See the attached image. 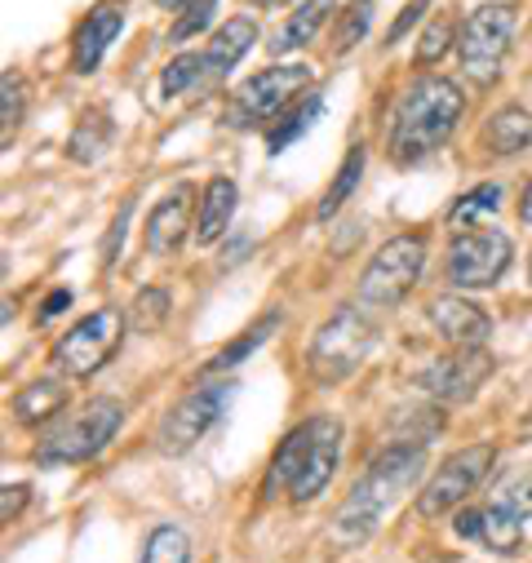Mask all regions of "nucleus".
Returning a JSON list of instances; mask_svg holds the SVG:
<instances>
[{"label": "nucleus", "instance_id": "nucleus-1", "mask_svg": "<svg viewBox=\"0 0 532 563\" xmlns=\"http://www.w3.org/2000/svg\"><path fill=\"white\" fill-rule=\"evenodd\" d=\"M426 471V449H386L377 453V462H368V471L355 479V488L346 493V501L333 515V545L337 550H355L364 545L377 523L386 519V510L418 488Z\"/></svg>", "mask_w": 532, "mask_h": 563}, {"label": "nucleus", "instance_id": "nucleus-2", "mask_svg": "<svg viewBox=\"0 0 532 563\" xmlns=\"http://www.w3.org/2000/svg\"><path fill=\"white\" fill-rule=\"evenodd\" d=\"M462 111H466V93L448 80V76H418L404 98L395 107V120H390V161L395 165H418L426 161L431 152H440L453 129L462 124Z\"/></svg>", "mask_w": 532, "mask_h": 563}, {"label": "nucleus", "instance_id": "nucleus-3", "mask_svg": "<svg viewBox=\"0 0 532 563\" xmlns=\"http://www.w3.org/2000/svg\"><path fill=\"white\" fill-rule=\"evenodd\" d=\"M457 537L492 554H514L532 541V479H506L492 501L457 515Z\"/></svg>", "mask_w": 532, "mask_h": 563}, {"label": "nucleus", "instance_id": "nucleus-4", "mask_svg": "<svg viewBox=\"0 0 532 563\" xmlns=\"http://www.w3.org/2000/svg\"><path fill=\"white\" fill-rule=\"evenodd\" d=\"M124 421V404L120 399H89L85 408H76L71 417H58L54 427L36 440V466H76L98 457Z\"/></svg>", "mask_w": 532, "mask_h": 563}, {"label": "nucleus", "instance_id": "nucleus-5", "mask_svg": "<svg viewBox=\"0 0 532 563\" xmlns=\"http://www.w3.org/2000/svg\"><path fill=\"white\" fill-rule=\"evenodd\" d=\"M377 346V324L368 316H359L355 307H337L311 338V351H307V368L320 386H337L346 382Z\"/></svg>", "mask_w": 532, "mask_h": 563}, {"label": "nucleus", "instance_id": "nucleus-6", "mask_svg": "<svg viewBox=\"0 0 532 563\" xmlns=\"http://www.w3.org/2000/svg\"><path fill=\"white\" fill-rule=\"evenodd\" d=\"M311 80H315V71L307 63H280V67H266V71L248 76L231 93L226 124L231 129H253V124H266V120L276 124L298 102V93H311Z\"/></svg>", "mask_w": 532, "mask_h": 563}, {"label": "nucleus", "instance_id": "nucleus-7", "mask_svg": "<svg viewBox=\"0 0 532 563\" xmlns=\"http://www.w3.org/2000/svg\"><path fill=\"white\" fill-rule=\"evenodd\" d=\"M514 32H519L514 5H479L475 14H466L462 36H457L462 71L475 85H497L501 63H506V54L514 45Z\"/></svg>", "mask_w": 532, "mask_h": 563}, {"label": "nucleus", "instance_id": "nucleus-8", "mask_svg": "<svg viewBox=\"0 0 532 563\" xmlns=\"http://www.w3.org/2000/svg\"><path fill=\"white\" fill-rule=\"evenodd\" d=\"M422 266H426V240L422 235L386 240L359 275V302L364 307H399L409 298V289L422 279Z\"/></svg>", "mask_w": 532, "mask_h": 563}, {"label": "nucleus", "instance_id": "nucleus-9", "mask_svg": "<svg viewBox=\"0 0 532 563\" xmlns=\"http://www.w3.org/2000/svg\"><path fill=\"white\" fill-rule=\"evenodd\" d=\"M231 390H235V382H209V386L187 390V395L165 412L160 431H156V449H160L165 457L191 453V449L218 427V421H222V412H226V404H231Z\"/></svg>", "mask_w": 532, "mask_h": 563}, {"label": "nucleus", "instance_id": "nucleus-10", "mask_svg": "<svg viewBox=\"0 0 532 563\" xmlns=\"http://www.w3.org/2000/svg\"><path fill=\"white\" fill-rule=\"evenodd\" d=\"M124 329H129V316L115 311V307H102V311L85 316L80 324H71V329L58 338V346H54V368H58L63 377H93V373L115 355Z\"/></svg>", "mask_w": 532, "mask_h": 563}, {"label": "nucleus", "instance_id": "nucleus-11", "mask_svg": "<svg viewBox=\"0 0 532 563\" xmlns=\"http://www.w3.org/2000/svg\"><path fill=\"white\" fill-rule=\"evenodd\" d=\"M492 457H497L492 444H470V449L453 453V457L431 475V484L418 493V515H422V519H440V515L457 510L470 493H479V484H484L488 471H492Z\"/></svg>", "mask_w": 532, "mask_h": 563}, {"label": "nucleus", "instance_id": "nucleus-12", "mask_svg": "<svg viewBox=\"0 0 532 563\" xmlns=\"http://www.w3.org/2000/svg\"><path fill=\"white\" fill-rule=\"evenodd\" d=\"M492 373H497V355L488 346H462V351H448V355L431 360L418 373V390L440 399V404H466L484 390V382Z\"/></svg>", "mask_w": 532, "mask_h": 563}, {"label": "nucleus", "instance_id": "nucleus-13", "mask_svg": "<svg viewBox=\"0 0 532 563\" xmlns=\"http://www.w3.org/2000/svg\"><path fill=\"white\" fill-rule=\"evenodd\" d=\"M342 440H346V427L337 417H311L307 421V449L298 457V471L289 479V497L298 506H311L337 475V462H342Z\"/></svg>", "mask_w": 532, "mask_h": 563}, {"label": "nucleus", "instance_id": "nucleus-14", "mask_svg": "<svg viewBox=\"0 0 532 563\" xmlns=\"http://www.w3.org/2000/svg\"><path fill=\"white\" fill-rule=\"evenodd\" d=\"M514 249L501 231H462L448 244V279L457 289H492L497 279L506 275Z\"/></svg>", "mask_w": 532, "mask_h": 563}, {"label": "nucleus", "instance_id": "nucleus-15", "mask_svg": "<svg viewBox=\"0 0 532 563\" xmlns=\"http://www.w3.org/2000/svg\"><path fill=\"white\" fill-rule=\"evenodd\" d=\"M191 218H200V209H196V187L191 183H178V187H169V196L152 209V218H147V253H174L182 240H187V231H191Z\"/></svg>", "mask_w": 532, "mask_h": 563}, {"label": "nucleus", "instance_id": "nucleus-16", "mask_svg": "<svg viewBox=\"0 0 532 563\" xmlns=\"http://www.w3.org/2000/svg\"><path fill=\"white\" fill-rule=\"evenodd\" d=\"M426 316H431V324H435L448 342H457V346H484V338L492 333V316H488L479 302L457 298V294L435 298V302L426 307Z\"/></svg>", "mask_w": 532, "mask_h": 563}, {"label": "nucleus", "instance_id": "nucleus-17", "mask_svg": "<svg viewBox=\"0 0 532 563\" xmlns=\"http://www.w3.org/2000/svg\"><path fill=\"white\" fill-rule=\"evenodd\" d=\"M120 32H124V14H120L115 5H98V10L76 27V41H71V63H76V71H80V76L98 71L102 54L115 45Z\"/></svg>", "mask_w": 532, "mask_h": 563}, {"label": "nucleus", "instance_id": "nucleus-18", "mask_svg": "<svg viewBox=\"0 0 532 563\" xmlns=\"http://www.w3.org/2000/svg\"><path fill=\"white\" fill-rule=\"evenodd\" d=\"M484 143L492 156H523L532 152V111L528 107H501L484 124Z\"/></svg>", "mask_w": 532, "mask_h": 563}, {"label": "nucleus", "instance_id": "nucleus-19", "mask_svg": "<svg viewBox=\"0 0 532 563\" xmlns=\"http://www.w3.org/2000/svg\"><path fill=\"white\" fill-rule=\"evenodd\" d=\"M71 390L58 382V377H41V382H27L14 399V417L23 427H45V421H58V412L67 408Z\"/></svg>", "mask_w": 532, "mask_h": 563}, {"label": "nucleus", "instance_id": "nucleus-20", "mask_svg": "<svg viewBox=\"0 0 532 563\" xmlns=\"http://www.w3.org/2000/svg\"><path fill=\"white\" fill-rule=\"evenodd\" d=\"M253 41H257V23H253V19H231V23H222V27L213 32L209 49H204V71H209V76H226V71L253 49Z\"/></svg>", "mask_w": 532, "mask_h": 563}, {"label": "nucleus", "instance_id": "nucleus-21", "mask_svg": "<svg viewBox=\"0 0 532 563\" xmlns=\"http://www.w3.org/2000/svg\"><path fill=\"white\" fill-rule=\"evenodd\" d=\"M235 200H240V191H235L231 178H213V183L204 187V196H200V218H196V240H200V244H213V240L231 227Z\"/></svg>", "mask_w": 532, "mask_h": 563}, {"label": "nucleus", "instance_id": "nucleus-22", "mask_svg": "<svg viewBox=\"0 0 532 563\" xmlns=\"http://www.w3.org/2000/svg\"><path fill=\"white\" fill-rule=\"evenodd\" d=\"M320 111H324V98L320 93H302V102H293L271 129H266V152L280 156L289 143H298V137L320 120Z\"/></svg>", "mask_w": 532, "mask_h": 563}, {"label": "nucleus", "instance_id": "nucleus-23", "mask_svg": "<svg viewBox=\"0 0 532 563\" xmlns=\"http://www.w3.org/2000/svg\"><path fill=\"white\" fill-rule=\"evenodd\" d=\"M276 329H280V311H266V316H262V320H253V324H248V329H244L235 342H226V346H222V351H218V355L204 364V373H226V368L244 364V360H248V355H253V351H257L266 338H271Z\"/></svg>", "mask_w": 532, "mask_h": 563}, {"label": "nucleus", "instance_id": "nucleus-24", "mask_svg": "<svg viewBox=\"0 0 532 563\" xmlns=\"http://www.w3.org/2000/svg\"><path fill=\"white\" fill-rule=\"evenodd\" d=\"M329 14H333V0H302V10L280 27V36H271V49L285 54V49H298V45L315 41V32L324 27Z\"/></svg>", "mask_w": 532, "mask_h": 563}, {"label": "nucleus", "instance_id": "nucleus-25", "mask_svg": "<svg viewBox=\"0 0 532 563\" xmlns=\"http://www.w3.org/2000/svg\"><path fill=\"white\" fill-rule=\"evenodd\" d=\"M359 178H364V147H351V152H346V161H342V169H337V178H333V183H329V191L320 196L315 218H320V222H329V218L351 200V191L359 187Z\"/></svg>", "mask_w": 532, "mask_h": 563}, {"label": "nucleus", "instance_id": "nucleus-26", "mask_svg": "<svg viewBox=\"0 0 532 563\" xmlns=\"http://www.w3.org/2000/svg\"><path fill=\"white\" fill-rule=\"evenodd\" d=\"M138 563H191V537H187V528L160 523V528L147 537Z\"/></svg>", "mask_w": 532, "mask_h": 563}, {"label": "nucleus", "instance_id": "nucleus-27", "mask_svg": "<svg viewBox=\"0 0 532 563\" xmlns=\"http://www.w3.org/2000/svg\"><path fill=\"white\" fill-rule=\"evenodd\" d=\"M107 143H111V120L98 111V115H89V120L76 124L71 143H67V156L80 161V165H93V161L107 152Z\"/></svg>", "mask_w": 532, "mask_h": 563}, {"label": "nucleus", "instance_id": "nucleus-28", "mask_svg": "<svg viewBox=\"0 0 532 563\" xmlns=\"http://www.w3.org/2000/svg\"><path fill=\"white\" fill-rule=\"evenodd\" d=\"M373 27V0H351V5L337 14V32H333V54L355 49Z\"/></svg>", "mask_w": 532, "mask_h": 563}, {"label": "nucleus", "instance_id": "nucleus-29", "mask_svg": "<svg viewBox=\"0 0 532 563\" xmlns=\"http://www.w3.org/2000/svg\"><path fill=\"white\" fill-rule=\"evenodd\" d=\"M165 316H169V289L152 285V289H143L138 298H133V307H129V329L156 333V329L165 324Z\"/></svg>", "mask_w": 532, "mask_h": 563}, {"label": "nucleus", "instance_id": "nucleus-30", "mask_svg": "<svg viewBox=\"0 0 532 563\" xmlns=\"http://www.w3.org/2000/svg\"><path fill=\"white\" fill-rule=\"evenodd\" d=\"M457 36H462V27H457L448 14L431 19V23H426V32H422V41H418V67L440 63V58H444V54L457 45Z\"/></svg>", "mask_w": 532, "mask_h": 563}, {"label": "nucleus", "instance_id": "nucleus-31", "mask_svg": "<svg viewBox=\"0 0 532 563\" xmlns=\"http://www.w3.org/2000/svg\"><path fill=\"white\" fill-rule=\"evenodd\" d=\"M200 76H209V71H204V54H178V58L160 71V98H178V93L191 89Z\"/></svg>", "mask_w": 532, "mask_h": 563}, {"label": "nucleus", "instance_id": "nucleus-32", "mask_svg": "<svg viewBox=\"0 0 532 563\" xmlns=\"http://www.w3.org/2000/svg\"><path fill=\"white\" fill-rule=\"evenodd\" d=\"M501 205V187L497 183H484V187H475V191H466L457 205H453V213H448V222L453 227H462V222H475L479 213H492Z\"/></svg>", "mask_w": 532, "mask_h": 563}, {"label": "nucleus", "instance_id": "nucleus-33", "mask_svg": "<svg viewBox=\"0 0 532 563\" xmlns=\"http://www.w3.org/2000/svg\"><path fill=\"white\" fill-rule=\"evenodd\" d=\"M213 10H218V0H191V5L178 14V23H174L169 41H174V45H182V41H191L196 32H204V27H209V19H213Z\"/></svg>", "mask_w": 532, "mask_h": 563}, {"label": "nucleus", "instance_id": "nucleus-34", "mask_svg": "<svg viewBox=\"0 0 532 563\" xmlns=\"http://www.w3.org/2000/svg\"><path fill=\"white\" fill-rule=\"evenodd\" d=\"M0 89H5V107H0V129H5V147H10V143H14V124L23 120V98H27V89H23V80H19L14 71H5Z\"/></svg>", "mask_w": 532, "mask_h": 563}, {"label": "nucleus", "instance_id": "nucleus-35", "mask_svg": "<svg viewBox=\"0 0 532 563\" xmlns=\"http://www.w3.org/2000/svg\"><path fill=\"white\" fill-rule=\"evenodd\" d=\"M431 10V0H413V5H404V10H399V19L390 23V32H386V45H399V41H404L413 27H418V19Z\"/></svg>", "mask_w": 532, "mask_h": 563}, {"label": "nucleus", "instance_id": "nucleus-36", "mask_svg": "<svg viewBox=\"0 0 532 563\" xmlns=\"http://www.w3.org/2000/svg\"><path fill=\"white\" fill-rule=\"evenodd\" d=\"M32 501V484H5V501H0V519L14 523L23 515V506Z\"/></svg>", "mask_w": 532, "mask_h": 563}, {"label": "nucleus", "instance_id": "nucleus-37", "mask_svg": "<svg viewBox=\"0 0 532 563\" xmlns=\"http://www.w3.org/2000/svg\"><path fill=\"white\" fill-rule=\"evenodd\" d=\"M129 231V205L115 213V222H111V231H107V240H102V266H111L115 262V253H120V235Z\"/></svg>", "mask_w": 532, "mask_h": 563}, {"label": "nucleus", "instance_id": "nucleus-38", "mask_svg": "<svg viewBox=\"0 0 532 563\" xmlns=\"http://www.w3.org/2000/svg\"><path fill=\"white\" fill-rule=\"evenodd\" d=\"M67 307H71V294H67V289H58L54 298H45V307H41V324H49V320H54L58 311H67Z\"/></svg>", "mask_w": 532, "mask_h": 563}, {"label": "nucleus", "instance_id": "nucleus-39", "mask_svg": "<svg viewBox=\"0 0 532 563\" xmlns=\"http://www.w3.org/2000/svg\"><path fill=\"white\" fill-rule=\"evenodd\" d=\"M519 218L532 227V178H528V187H523V200H519Z\"/></svg>", "mask_w": 532, "mask_h": 563}, {"label": "nucleus", "instance_id": "nucleus-40", "mask_svg": "<svg viewBox=\"0 0 532 563\" xmlns=\"http://www.w3.org/2000/svg\"><path fill=\"white\" fill-rule=\"evenodd\" d=\"M156 5H160V10H187L191 0H156Z\"/></svg>", "mask_w": 532, "mask_h": 563}, {"label": "nucleus", "instance_id": "nucleus-41", "mask_svg": "<svg viewBox=\"0 0 532 563\" xmlns=\"http://www.w3.org/2000/svg\"><path fill=\"white\" fill-rule=\"evenodd\" d=\"M523 440H532V408L523 412Z\"/></svg>", "mask_w": 532, "mask_h": 563}, {"label": "nucleus", "instance_id": "nucleus-42", "mask_svg": "<svg viewBox=\"0 0 532 563\" xmlns=\"http://www.w3.org/2000/svg\"><path fill=\"white\" fill-rule=\"evenodd\" d=\"M253 5H262V10H271V5H285V0H253Z\"/></svg>", "mask_w": 532, "mask_h": 563}, {"label": "nucleus", "instance_id": "nucleus-43", "mask_svg": "<svg viewBox=\"0 0 532 563\" xmlns=\"http://www.w3.org/2000/svg\"><path fill=\"white\" fill-rule=\"evenodd\" d=\"M528 285H532V257H528Z\"/></svg>", "mask_w": 532, "mask_h": 563}]
</instances>
